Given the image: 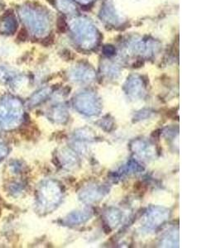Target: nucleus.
<instances>
[{
	"label": "nucleus",
	"instance_id": "nucleus-2",
	"mask_svg": "<svg viewBox=\"0 0 221 248\" xmlns=\"http://www.w3.org/2000/svg\"><path fill=\"white\" fill-rule=\"evenodd\" d=\"M167 217H168L167 210L161 208H153L150 211L147 212L146 218L149 226L157 227L166 221Z\"/></svg>",
	"mask_w": 221,
	"mask_h": 248
},
{
	"label": "nucleus",
	"instance_id": "nucleus-1",
	"mask_svg": "<svg viewBox=\"0 0 221 248\" xmlns=\"http://www.w3.org/2000/svg\"><path fill=\"white\" fill-rule=\"evenodd\" d=\"M75 105L79 112L86 115H95L99 113V105H98V102L93 94H80L77 97Z\"/></svg>",
	"mask_w": 221,
	"mask_h": 248
},
{
	"label": "nucleus",
	"instance_id": "nucleus-3",
	"mask_svg": "<svg viewBox=\"0 0 221 248\" xmlns=\"http://www.w3.org/2000/svg\"><path fill=\"white\" fill-rule=\"evenodd\" d=\"M89 217H90V215L87 213H85V212H77V213H74V214H71L70 216H69L68 218V223H73V224H77V223H83V222H85L86 220L88 219Z\"/></svg>",
	"mask_w": 221,
	"mask_h": 248
},
{
	"label": "nucleus",
	"instance_id": "nucleus-4",
	"mask_svg": "<svg viewBox=\"0 0 221 248\" xmlns=\"http://www.w3.org/2000/svg\"><path fill=\"white\" fill-rule=\"evenodd\" d=\"M108 217V219L113 224V226H115L117 223H119V217H119V214L118 212L113 211L112 213H110V215Z\"/></svg>",
	"mask_w": 221,
	"mask_h": 248
}]
</instances>
